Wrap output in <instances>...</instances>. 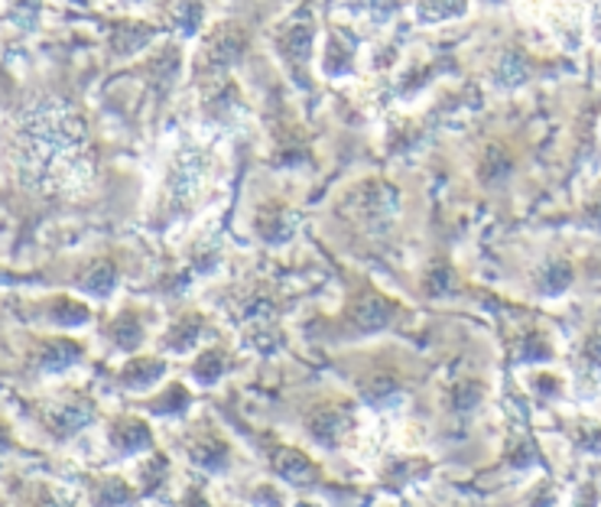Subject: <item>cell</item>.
<instances>
[{
	"instance_id": "1",
	"label": "cell",
	"mask_w": 601,
	"mask_h": 507,
	"mask_svg": "<svg viewBox=\"0 0 601 507\" xmlns=\"http://www.w3.org/2000/svg\"><path fill=\"white\" fill-rule=\"evenodd\" d=\"M355 433H358V420H355L352 410H342V407H322L309 420V436L319 445H329V449L348 442Z\"/></svg>"
},
{
	"instance_id": "2",
	"label": "cell",
	"mask_w": 601,
	"mask_h": 507,
	"mask_svg": "<svg viewBox=\"0 0 601 507\" xmlns=\"http://www.w3.org/2000/svg\"><path fill=\"white\" fill-rule=\"evenodd\" d=\"M576 387L582 394H596L601 387V319L589 329L576 355Z\"/></svg>"
},
{
	"instance_id": "3",
	"label": "cell",
	"mask_w": 601,
	"mask_h": 507,
	"mask_svg": "<svg viewBox=\"0 0 601 507\" xmlns=\"http://www.w3.org/2000/svg\"><path fill=\"white\" fill-rule=\"evenodd\" d=\"M108 442H111L121 455H137V452L151 449L153 436L151 427H147L144 420L124 417V420H118V423L108 430Z\"/></svg>"
},
{
	"instance_id": "4",
	"label": "cell",
	"mask_w": 601,
	"mask_h": 507,
	"mask_svg": "<svg viewBox=\"0 0 601 507\" xmlns=\"http://www.w3.org/2000/svg\"><path fill=\"white\" fill-rule=\"evenodd\" d=\"M244 53V33L237 26H219L205 46V56L212 63V69H227L237 56Z\"/></svg>"
},
{
	"instance_id": "5",
	"label": "cell",
	"mask_w": 601,
	"mask_h": 507,
	"mask_svg": "<svg viewBox=\"0 0 601 507\" xmlns=\"http://www.w3.org/2000/svg\"><path fill=\"white\" fill-rule=\"evenodd\" d=\"M274 469H277V475H283L293 485H305L315 478V465L309 462V455H302L300 449H277Z\"/></svg>"
},
{
	"instance_id": "6",
	"label": "cell",
	"mask_w": 601,
	"mask_h": 507,
	"mask_svg": "<svg viewBox=\"0 0 601 507\" xmlns=\"http://www.w3.org/2000/svg\"><path fill=\"white\" fill-rule=\"evenodd\" d=\"M189 459H192L199 469H205V472H222L227 465V459H231V449H227L225 439H219V436H202V439L189 449Z\"/></svg>"
},
{
	"instance_id": "7",
	"label": "cell",
	"mask_w": 601,
	"mask_h": 507,
	"mask_svg": "<svg viewBox=\"0 0 601 507\" xmlns=\"http://www.w3.org/2000/svg\"><path fill=\"white\" fill-rule=\"evenodd\" d=\"M312 40H315L312 23L297 20V23H290V26H287V33H283V40H280V46H283L287 59H293L297 66H305V63H309V56H312Z\"/></svg>"
},
{
	"instance_id": "8",
	"label": "cell",
	"mask_w": 601,
	"mask_h": 507,
	"mask_svg": "<svg viewBox=\"0 0 601 507\" xmlns=\"http://www.w3.org/2000/svg\"><path fill=\"white\" fill-rule=\"evenodd\" d=\"M91 423V407L88 404H63L49 414V430L56 436H76Z\"/></svg>"
},
{
	"instance_id": "9",
	"label": "cell",
	"mask_w": 601,
	"mask_h": 507,
	"mask_svg": "<svg viewBox=\"0 0 601 507\" xmlns=\"http://www.w3.org/2000/svg\"><path fill=\"white\" fill-rule=\"evenodd\" d=\"M91 505L94 507H131L134 505V488L111 475V478H101L94 488H91Z\"/></svg>"
},
{
	"instance_id": "10",
	"label": "cell",
	"mask_w": 601,
	"mask_h": 507,
	"mask_svg": "<svg viewBox=\"0 0 601 507\" xmlns=\"http://www.w3.org/2000/svg\"><path fill=\"white\" fill-rule=\"evenodd\" d=\"M163 371H166V364L156 362V359H137L121 371V381L131 390H151L153 384L163 377Z\"/></svg>"
},
{
	"instance_id": "11",
	"label": "cell",
	"mask_w": 601,
	"mask_h": 507,
	"mask_svg": "<svg viewBox=\"0 0 601 507\" xmlns=\"http://www.w3.org/2000/svg\"><path fill=\"white\" fill-rule=\"evenodd\" d=\"M78 359H81V349H78L76 342H49V345L40 352V367H43L46 374H59V371L73 367Z\"/></svg>"
},
{
	"instance_id": "12",
	"label": "cell",
	"mask_w": 601,
	"mask_h": 507,
	"mask_svg": "<svg viewBox=\"0 0 601 507\" xmlns=\"http://www.w3.org/2000/svg\"><path fill=\"white\" fill-rule=\"evenodd\" d=\"M199 335H202V316H182V319L169 329L166 349H169V352H189V349H196Z\"/></svg>"
},
{
	"instance_id": "13",
	"label": "cell",
	"mask_w": 601,
	"mask_h": 507,
	"mask_svg": "<svg viewBox=\"0 0 601 507\" xmlns=\"http://www.w3.org/2000/svg\"><path fill=\"white\" fill-rule=\"evenodd\" d=\"M465 13V0H416V16L423 23H436V20H452Z\"/></svg>"
},
{
	"instance_id": "14",
	"label": "cell",
	"mask_w": 601,
	"mask_h": 507,
	"mask_svg": "<svg viewBox=\"0 0 601 507\" xmlns=\"http://www.w3.org/2000/svg\"><path fill=\"white\" fill-rule=\"evenodd\" d=\"M111 335L118 349H137L144 342V326L137 322V316H118V322L111 326Z\"/></svg>"
},
{
	"instance_id": "15",
	"label": "cell",
	"mask_w": 601,
	"mask_h": 507,
	"mask_svg": "<svg viewBox=\"0 0 601 507\" xmlns=\"http://www.w3.org/2000/svg\"><path fill=\"white\" fill-rule=\"evenodd\" d=\"M222 374H225V355H222L219 349L202 352V359L192 364V377H196L199 384H215Z\"/></svg>"
},
{
	"instance_id": "16",
	"label": "cell",
	"mask_w": 601,
	"mask_h": 507,
	"mask_svg": "<svg viewBox=\"0 0 601 507\" xmlns=\"http://www.w3.org/2000/svg\"><path fill=\"white\" fill-rule=\"evenodd\" d=\"M569 284H572V267L559 261V264H549V267L543 271L539 290L546 293V296H563V293L569 290Z\"/></svg>"
},
{
	"instance_id": "17",
	"label": "cell",
	"mask_w": 601,
	"mask_h": 507,
	"mask_svg": "<svg viewBox=\"0 0 601 507\" xmlns=\"http://www.w3.org/2000/svg\"><path fill=\"white\" fill-rule=\"evenodd\" d=\"M114 284H118V274H114L111 264H98V267L91 271V277L81 280V287L91 293V296H108V293L114 290Z\"/></svg>"
},
{
	"instance_id": "18",
	"label": "cell",
	"mask_w": 601,
	"mask_h": 507,
	"mask_svg": "<svg viewBox=\"0 0 601 507\" xmlns=\"http://www.w3.org/2000/svg\"><path fill=\"white\" fill-rule=\"evenodd\" d=\"M186 407H189V390H186L182 384H172V387L163 394V400H156V404H153V410H156V414H163V417L186 414Z\"/></svg>"
},
{
	"instance_id": "19",
	"label": "cell",
	"mask_w": 601,
	"mask_h": 507,
	"mask_svg": "<svg viewBox=\"0 0 601 507\" xmlns=\"http://www.w3.org/2000/svg\"><path fill=\"white\" fill-rule=\"evenodd\" d=\"M526 78V63L517 56V53H508L504 59H501V73H498V81L504 85V88H514V85H521Z\"/></svg>"
},
{
	"instance_id": "20",
	"label": "cell",
	"mask_w": 601,
	"mask_h": 507,
	"mask_svg": "<svg viewBox=\"0 0 601 507\" xmlns=\"http://www.w3.org/2000/svg\"><path fill=\"white\" fill-rule=\"evenodd\" d=\"M526 507H563V495H559V488H556V485L543 482V485L530 495Z\"/></svg>"
},
{
	"instance_id": "21",
	"label": "cell",
	"mask_w": 601,
	"mask_h": 507,
	"mask_svg": "<svg viewBox=\"0 0 601 507\" xmlns=\"http://www.w3.org/2000/svg\"><path fill=\"white\" fill-rule=\"evenodd\" d=\"M361 7H365L375 20H387V16H393V13H397L400 0H361Z\"/></svg>"
},
{
	"instance_id": "22",
	"label": "cell",
	"mask_w": 601,
	"mask_h": 507,
	"mask_svg": "<svg viewBox=\"0 0 601 507\" xmlns=\"http://www.w3.org/2000/svg\"><path fill=\"white\" fill-rule=\"evenodd\" d=\"M572 507H599V492H596V485H582L579 495H576V502H572Z\"/></svg>"
},
{
	"instance_id": "23",
	"label": "cell",
	"mask_w": 601,
	"mask_h": 507,
	"mask_svg": "<svg viewBox=\"0 0 601 507\" xmlns=\"http://www.w3.org/2000/svg\"><path fill=\"white\" fill-rule=\"evenodd\" d=\"M36 507H73V502H66L63 495H53V492H46V495L40 498V505Z\"/></svg>"
},
{
	"instance_id": "24",
	"label": "cell",
	"mask_w": 601,
	"mask_h": 507,
	"mask_svg": "<svg viewBox=\"0 0 601 507\" xmlns=\"http://www.w3.org/2000/svg\"><path fill=\"white\" fill-rule=\"evenodd\" d=\"M3 449H7V433L0 430V452H3Z\"/></svg>"
},
{
	"instance_id": "25",
	"label": "cell",
	"mask_w": 601,
	"mask_h": 507,
	"mask_svg": "<svg viewBox=\"0 0 601 507\" xmlns=\"http://www.w3.org/2000/svg\"><path fill=\"white\" fill-rule=\"evenodd\" d=\"M485 3H501V0H485Z\"/></svg>"
},
{
	"instance_id": "26",
	"label": "cell",
	"mask_w": 601,
	"mask_h": 507,
	"mask_svg": "<svg viewBox=\"0 0 601 507\" xmlns=\"http://www.w3.org/2000/svg\"><path fill=\"white\" fill-rule=\"evenodd\" d=\"M127 3H141V0H127Z\"/></svg>"
}]
</instances>
